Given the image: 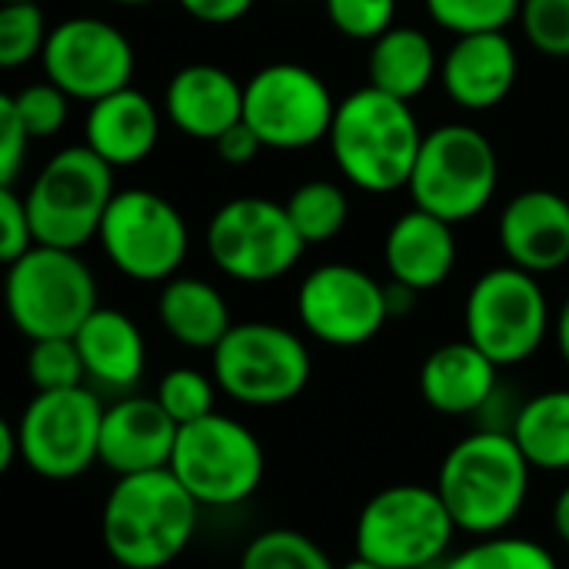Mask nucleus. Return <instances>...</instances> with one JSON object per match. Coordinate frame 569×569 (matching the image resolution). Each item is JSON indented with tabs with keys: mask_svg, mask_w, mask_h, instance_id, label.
Masks as SVG:
<instances>
[{
	"mask_svg": "<svg viewBox=\"0 0 569 569\" xmlns=\"http://www.w3.org/2000/svg\"><path fill=\"white\" fill-rule=\"evenodd\" d=\"M237 569H340L327 557V550L310 540L300 530L290 527H273L257 533L243 553Z\"/></svg>",
	"mask_w": 569,
	"mask_h": 569,
	"instance_id": "29",
	"label": "nucleus"
},
{
	"mask_svg": "<svg viewBox=\"0 0 569 569\" xmlns=\"http://www.w3.org/2000/svg\"><path fill=\"white\" fill-rule=\"evenodd\" d=\"M557 347H560V357L569 367V297L560 307V320H557Z\"/></svg>",
	"mask_w": 569,
	"mask_h": 569,
	"instance_id": "45",
	"label": "nucleus"
},
{
	"mask_svg": "<svg viewBox=\"0 0 569 569\" xmlns=\"http://www.w3.org/2000/svg\"><path fill=\"white\" fill-rule=\"evenodd\" d=\"M520 73L517 47L507 30L460 33L440 60L443 93L463 110L500 107Z\"/></svg>",
	"mask_w": 569,
	"mask_h": 569,
	"instance_id": "19",
	"label": "nucleus"
},
{
	"mask_svg": "<svg viewBox=\"0 0 569 569\" xmlns=\"http://www.w3.org/2000/svg\"><path fill=\"white\" fill-rule=\"evenodd\" d=\"M530 477L533 467L510 430H477L447 450L433 487L457 530L470 537H497L523 513Z\"/></svg>",
	"mask_w": 569,
	"mask_h": 569,
	"instance_id": "2",
	"label": "nucleus"
},
{
	"mask_svg": "<svg viewBox=\"0 0 569 569\" xmlns=\"http://www.w3.org/2000/svg\"><path fill=\"white\" fill-rule=\"evenodd\" d=\"M553 533L560 537L563 547H569V483L553 500Z\"/></svg>",
	"mask_w": 569,
	"mask_h": 569,
	"instance_id": "44",
	"label": "nucleus"
},
{
	"mask_svg": "<svg viewBox=\"0 0 569 569\" xmlns=\"http://www.w3.org/2000/svg\"><path fill=\"white\" fill-rule=\"evenodd\" d=\"M497 180L500 160L487 133L470 123H443L423 137L407 190L413 207L457 227L490 207Z\"/></svg>",
	"mask_w": 569,
	"mask_h": 569,
	"instance_id": "7",
	"label": "nucleus"
},
{
	"mask_svg": "<svg viewBox=\"0 0 569 569\" xmlns=\"http://www.w3.org/2000/svg\"><path fill=\"white\" fill-rule=\"evenodd\" d=\"M177 3L193 20L220 27V23H237L240 17H247L257 0H177Z\"/></svg>",
	"mask_w": 569,
	"mask_h": 569,
	"instance_id": "41",
	"label": "nucleus"
},
{
	"mask_svg": "<svg viewBox=\"0 0 569 569\" xmlns=\"http://www.w3.org/2000/svg\"><path fill=\"white\" fill-rule=\"evenodd\" d=\"M417 290H410V287H403V283H397V280H390L387 283V310H390V320L393 317H407L410 310H413V303H417Z\"/></svg>",
	"mask_w": 569,
	"mask_h": 569,
	"instance_id": "42",
	"label": "nucleus"
},
{
	"mask_svg": "<svg viewBox=\"0 0 569 569\" xmlns=\"http://www.w3.org/2000/svg\"><path fill=\"white\" fill-rule=\"evenodd\" d=\"M33 227L27 213V200L13 187H0V260L13 263L33 247Z\"/></svg>",
	"mask_w": 569,
	"mask_h": 569,
	"instance_id": "38",
	"label": "nucleus"
},
{
	"mask_svg": "<svg viewBox=\"0 0 569 569\" xmlns=\"http://www.w3.org/2000/svg\"><path fill=\"white\" fill-rule=\"evenodd\" d=\"M507 260L527 273H553L569 263V200L557 190L533 187L517 193L497 223Z\"/></svg>",
	"mask_w": 569,
	"mask_h": 569,
	"instance_id": "18",
	"label": "nucleus"
},
{
	"mask_svg": "<svg viewBox=\"0 0 569 569\" xmlns=\"http://www.w3.org/2000/svg\"><path fill=\"white\" fill-rule=\"evenodd\" d=\"M520 30L533 50L553 60L569 57V0H523Z\"/></svg>",
	"mask_w": 569,
	"mask_h": 569,
	"instance_id": "35",
	"label": "nucleus"
},
{
	"mask_svg": "<svg viewBox=\"0 0 569 569\" xmlns=\"http://www.w3.org/2000/svg\"><path fill=\"white\" fill-rule=\"evenodd\" d=\"M367 77H370V87L400 100H413L433 83V77H440L437 47L420 27L393 23L387 33H380L370 43Z\"/></svg>",
	"mask_w": 569,
	"mask_h": 569,
	"instance_id": "26",
	"label": "nucleus"
},
{
	"mask_svg": "<svg viewBox=\"0 0 569 569\" xmlns=\"http://www.w3.org/2000/svg\"><path fill=\"white\" fill-rule=\"evenodd\" d=\"M3 3H27V0H3Z\"/></svg>",
	"mask_w": 569,
	"mask_h": 569,
	"instance_id": "48",
	"label": "nucleus"
},
{
	"mask_svg": "<svg viewBox=\"0 0 569 569\" xmlns=\"http://www.w3.org/2000/svg\"><path fill=\"white\" fill-rule=\"evenodd\" d=\"M47 37L50 30L33 0L0 7V67L3 70H17L37 60L47 47Z\"/></svg>",
	"mask_w": 569,
	"mask_h": 569,
	"instance_id": "33",
	"label": "nucleus"
},
{
	"mask_svg": "<svg viewBox=\"0 0 569 569\" xmlns=\"http://www.w3.org/2000/svg\"><path fill=\"white\" fill-rule=\"evenodd\" d=\"M40 63L43 77L70 100L97 103L130 87L137 57L120 27L100 17H67L50 30Z\"/></svg>",
	"mask_w": 569,
	"mask_h": 569,
	"instance_id": "16",
	"label": "nucleus"
},
{
	"mask_svg": "<svg viewBox=\"0 0 569 569\" xmlns=\"http://www.w3.org/2000/svg\"><path fill=\"white\" fill-rule=\"evenodd\" d=\"M113 197V167L87 143L63 147L37 170L23 193L33 240L43 247L80 250L97 240Z\"/></svg>",
	"mask_w": 569,
	"mask_h": 569,
	"instance_id": "5",
	"label": "nucleus"
},
{
	"mask_svg": "<svg viewBox=\"0 0 569 569\" xmlns=\"http://www.w3.org/2000/svg\"><path fill=\"white\" fill-rule=\"evenodd\" d=\"M157 320L170 340L190 350H213L233 327L223 293L200 277H170L157 297Z\"/></svg>",
	"mask_w": 569,
	"mask_h": 569,
	"instance_id": "25",
	"label": "nucleus"
},
{
	"mask_svg": "<svg viewBox=\"0 0 569 569\" xmlns=\"http://www.w3.org/2000/svg\"><path fill=\"white\" fill-rule=\"evenodd\" d=\"M17 460H20V437H17V423L3 420V423H0V470L7 473Z\"/></svg>",
	"mask_w": 569,
	"mask_h": 569,
	"instance_id": "43",
	"label": "nucleus"
},
{
	"mask_svg": "<svg viewBox=\"0 0 569 569\" xmlns=\"http://www.w3.org/2000/svg\"><path fill=\"white\" fill-rule=\"evenodd\" d=\"M87 380L110 393H127L140 383L147 367V343L140 327L113 307H97L77 330Z\"/></svg>",
	"mask_w": 569,
	"mask_h": 569,
	"instance_id": "24",
	"label": "nucleus"
},
{
	"mask_svg": "<svg viewBox=\"0 0 569 569\" xmlns=\"http://www.w3.org/2000/svg\"><path fill=\"white\" fill-rule=\"evenodd\" d=\"M457 523L437 493L423 483H397L373 493L353 527L357 557L387 569H427L453 547Z\"/></svg>",
	"mask_w": 569,
	"mask_h": 569,
	"instance_id": "6",
	"label": "nucleus"
},
{
	"mask_svg": "<svg viewBox=\"0 0 569 569\" xmlns=\"http://www.w3.org/2000/svg\"><path fill=\"white\" fill-rule=\"evenodd\" d=\"M337 100L303 63H267L243 83V120L270 150H307L330 137Z\"/></svg>",
	"mask_w": 569,
	"mask_h": 569,
	"instance_id": "14",
	"label": "nucleus"
},
{
	"mask_svg": "<svg viewBox=\"0 0 569 569\" xmlns=\"http://www.w3.org/2000/svg\"><path fill=\"white\" fill-rule=\"evenodd\" d=\"M523 457L540 473H569V390L530 397L510 423Z\"/></svg>",
	"mask_w": 569,
	"mask_h": 569,
	"instance_id": "27",
	"label": "nucleus"
},
{
	"mask_svg": "<svg viewBox=\"0 0 569 569\" xmlns=\"http://www.w3.org/2000/svg\"><path fill=\"white\" fill-rule=\"evenodd\" d=\"M10 97H13V107H17L20 120L27 123L30 137H53L67 123L70 97L50 80L30 83V87L17 90Z\"/></svg>",
	"mask_w": 569,
	"mask_h": 569,
	"instance_id": "37",
	"label": "nucleus"
},
{
	"mask_svg": "<svg viewBox=\"0 0 569 569\" xmlns=\"http://www.w3.org/2000/svg\"><path fill=\"white\" fill-rule=\"evenodd\" d=\"M443 569H560L557 557L527 537H477L473 547L453 553Z\"/></svg>",
	"mask_w": 569,
	"mask_h": 569,
	"instance_id": "30",
	"label": "nucleus"
},
{
	"mask_svg": "<svg viewBox=\"0 0 569 569\" xmlns=\"http://www.w3.org/2000/svg\"><path fill=\"white\" fill-rule=\"evenodd\" d=\"M83 133H87L83 143L100 160H107L113 170L137 167L153 153L157 140H160V110L143 90L123 87V90L90 103Z\"/></svg>",
	"mask_w": 569,
	"mask_h": 569,
	"instance_id": "23",
	"label": "nucleus"
},
{
	"mask_svg": "<svg viewBox=\"0 0 569 569\" xmlns=\"http://www.w3.org/2000/svg\"><path fill=\"white\" fill-rule=\"evenodd\" d=\"M163 113L180 133L217 143L243 120V83L217 63H187L163 90Z\"/></svg>",
	"mask_w": 569,
	"mask_h": 569,
	"instance_id": "20",
	"label": "nucleus"
},
{
	"mask_svg": "<svg viewBox=\"0 0 569 569\" xmlns=\"http://www.w3.org/2000/svg\"><path fill=\"white\" fill-rule=\"evenodd\" d=\"M287 213L307 247L333 240L350 220V197L333 180H307L287 197Z\"/></svg>",
	"mask_w": 569,
	"mask_h": 569,
	"instance_id": "28",
	"label": "nucleus"
},
{
	"mask_svg": "<svg viewBox=\"0 0 569 569\" xmlns=\"http://www.w3.org/2000/svg\"><path fill=\"white\" fill-rule=\"evenodd\" d=\"M200 503L167 470L117 477L103 500L100 540L107 557L123 569L170 567L190 547Z\"/></svg>",
	"mask_w": 569,
	"mask_h": 569,
	"instance_id": "1",
	"label": "nucleus"
},
{
	"mask_svg": "<svg viewBox=\"0 0 569 569\" xmlns=\"http://www.w3.org/2000/svg\"><path fill=\"white\" fill-rule=\"evenodd\" d=\"M340 569H387V567H377V563H370V560H363V557H353L350 563H343Z\"/></svg>",
	"mask_w": 569,
	"mask_h": 569,
	"instance_id": "46",
	"label": "nucleus"
},
{
	"mask_svg": "<svg viewBox=\"0 0 569 569\" xmlns=\"http://www.w3.org/2000/svg\"><path fill=\"white\" fill-rule=\"evenodd\" d=\"M213 147H217V153H220V160H223L227 167H247V163H253L257 153L263 150V140L253 133V127H250L247 120H240V123H233Z\"/></svg>",
	"mask_w": 569,
	"mask_h": 569,
	"instance_id": "40",
	"label": "nucleus"
},
{
	"mask_svg": "<svg viewBox=\"0 0 569 569\" xmlns=\"http://www.w3.org/2000/svg\"><path fill=\"white\" fill-rule=\"evenodd\" d=\"M177 433V420L160 407L157 397H120L103 410L100 463L113 477L167 470L173 460Z\"/></svg>",
	"mask_w": 569,
	"mask_h": 569,
	"instance_id": "17",
	"label": "nucleus"
},
{
	"mask_svg": "<svg viewBox=\"0 0 569 569\" xmlns=\"http://www.w3.org/2000/svg\"><path fill=\"white\" fill-rule=\"evenodd\" d=\"M117 273L137 283H167L187 260L190 233L183 213L153 190H120L97 233Z\"/></svg>",
	"mask_w": 569,
	"mask_h": 569,
	"instance_id": "13",
	"label": "nucleus"
},
{
	"mask_svg": "<svg viewBox=\"0 0 569 569\" xmlns=\"http://www.w3.org/2000/svg\"><path fill=\"white\" fill-rule=\"evenodd\" d=\"M217 380L193 370V367H173L160 377L157 400L160 407L177 420V427L197 423L210 413H217Z\"/></svg>",
	"mask_w": 569,
	"mask_h": 569,
	"instance_id": "32",
	"label": "nucleus"
},
{
	"mask_svg": "<svg viewBox=\"0 0 569 569\" xmlns=\"http://www.w3.org/2000/svg\"><path fill=\"white\" fill-rule=\"evenodd\" d=\"M7 313L27 340L77 337L97 303V280L77 250L33 243L20 260L7 263Z\"/></svg>",
	"mask_w": 569,
	"mask_h": 569,
	"instance_id": "4",
	"label": "nucleus"
},
{
	"mask_svg": "<svg viewBox=\"0 0 569 569\" xmlns=\"http://www.w3.org/2000/svg\"><path fill=\"white\" fill-rule=\"evenodd\" d=\"M170 473L200 507L227 510L247 503L260 490L267 453L247 423L227 413H210L180 427Z\"/></svg>",
	"mask_w": 569,
	"mask_h": 569,
	"instance_id": "8",
	"label": "nucleus"
},
{
	"mask_svg": "<svg viewBox=\"0 0 569 569\" xmlns=\"http://www.w3.org/2000/svg\"><path fill=\"white\" fill-rule=\"evenodd\" d=\"M307 243L283 203L267 197H237L217 207L207 223V253L220 273L240 283H273L287 277Z\"/></svg>",
	"mask_w": 569,
	"mask_h": 569,
	"instance_id": "11",
	"label": "nucleus"
},
{
	"mask_svg": "<svg viewBox=\"0 0 569 569\" xmlns=\"http://www.w3.org/2000/svg\"><path fill=\"white\" fill-rule=\"evenodd\" d=\"M30 130L20 120L13 97L3 93L0 97V187H13L17 173L27 160V147H30Z\"/></svg>",
	"mask_w": 569,
	"mask_h": 569,
	"instance_id": "39",
	"label": "nucleus"
},
{
	"mask_svg": "<svg viewBox=\"0 0 569 569\" xmlns=\"http://www.w3.org/2000/svg\"><path fill=\"white\" fill-rule=\"evenodd\" d=\"M110 3H117V7H147L153 0H110Z\"/></svg>",
	"mask_w": 569,
	"mask_h": 569,
	"instance_id": "47",
	"label": "nucleus"
},
{
	"mask_svg": "<svg viewBox=\"0 0 569 569\" xmlns=\"http://www.w3.org/2000/svg\"><path fill=\"white\" fill-rule=\"evenodd\" d=\"M463 330L497 367L527 363L550 333V303L537 273L513 263L480 273L463 303Z\"/></svg>",
	"mask_w": 569,
	"mask_h": 569,
	"instance_id": "10",
	"label": "nucleus"
},
{
	"mask_svg": "<svg viewBox=\"0 0 569 569\" xmlns=\"http://www.w3.org/2000/svg\"><path fill=\"white\" fill-rule=\"evenodd\" d=\"M383 263L390 280L427 293L447 283L457 267V237L453 223L413 207L400 213L383 240Z\"/></svg>",
	"mask_w": 569,
	"mask_h": 569,
	"instance_id": "21",
	"label": "nucleus"
},
{
	"mask_svg": "<svg viewBox=\"0 0 569 569\" xmlns=\"http://www.w3.org/2000/svg\"><path fill=\"white\" fill-rule=\"evenodd\" d=\"M500 367L467 337L437 347L420 367V397L443 417L480 413L497 393Z\"/></svg>",
	"mask_w": 569,
	"mask_h": 569,
	"instance_id": "22",
	"label": "nucleus"
},
{
	"mask_svg": "<svg viewBox=\"0 0 569 569\" xmlns=\"http://www.w3.org/2000/svg\"><path fill=\"white\" fill-rule=\"evenodd\" d=\"M337 33L350 40H377L397 23V0H323Z\"/></svg>",
	"mask_w": 569,
	"mask_h": 569,
	"instance_id": "36",
	"label": "nucleus"
},
{
	"mask_svg": "<svg viewBox=\"0 0 569 569\" xmlns=\"http://www.w3.org/2000/svg\"><path fill=\"white\" fill-rule=\"evenodd\" d=\"M297 317L303 330L327 347H363L390 320L387 283L353 263H323L303 277Z\"/></svg>",
	"mask_w": 569,
	"mask_h": 569,
	"instance_id": "15",
	"label": "nucleus"
},
{
	"mask_svg": "<svg viewBox=\"0 0 569 569\" xmlns=\"http://www.w3.org/2000/svg\"><path fill=\"white\" fill-rule=\"evenodd\" d=\"M210 353L220 393L243 407H283L307 390L313 373L307 343L267 320L233 323Z\"/></svg>",
	"mask_w": 569,
	"mask_h": 569,
	"instance_id": "9",
	"label": "nucleus"
},
{
	"mask_svg": "<svg viewBox=\"0 0 569 569\" xmlns=\"http://www.w3.org/2000/svg\"><path fill=\"white\" fill-rule=\"evenodd\" d=\"M423 3L437 27L460 37L480 30H507V23L520 17L523 0H423Z\"/></svg>",
	"mask_w": 569,
	"mask_h": 569,
	"instance_id": "34",
	"label": "nucleus"
},
{
	"mask_svg": "<svg viewBox=\"0 0 569 569\" xmlns=\"http://www.w3.org/2000/svg\"><path fill=\"white\" fill-rule=\"evenodd\" d=\"M103 410L100 397L87 387L33 393L13 420L27 470L53 483L83 477L100 463Z\"/></svg>",
	"mask_w": 569,
	"mask_h": 569,
	"instance_id": "12",
	"label": "nucleus"
},
{
	"mask_svg": "<svg viewBox=\"0 0 569 569\" xmlns=\"http://www.w3.org/2000/svg\"><path fill=\"white\" fill-rule=\"evenodd\" d=\"M423 137L410 100L367 83L337 100L327 143L350 187L363 193H393L410 183Z\"/></svg>",
	"mask_w": 569,
	"mask_h": 569,
	"instance_id": "3",
	"label": "nucleus"
},
{
	"mask_svg": "<svg viewBox=\"0 0 569 569\" xmlns=\"http://www.w3.org/2000/svg\"><path fill=\"white\" fill-rule=\"evenodd\" d=\"M27 380L33 383V393L50 390H73L83 387L87 370L83 357L73 337H50V340H30L27 353Z\"/></svg>",
	"mask_w": 569,
	"mask_h": 569,
	"instance_id": "31",
	"label": "nucleus"
}]
</instances>
